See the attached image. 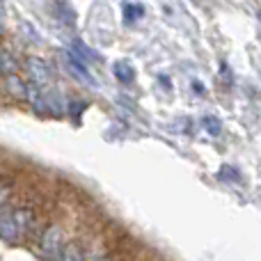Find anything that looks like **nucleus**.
Wrapping results in <instances>:
<instances>
[{
    "label": "nucleus",
    "mask_w": 261,
    "mask_h": 261,
    "mask_svg": "<svg viewBox=\"0 0 261 261\" xmlns=\"http://www.w3.org/2000/svg\"><path fill=\"white\" fill-rule=\"evenodd\" d=\"M9 184H0V211H3V206L7 204V197H9Z\"/></svg>",
    "instance_id": "6e6552de"
},
{
    "label": "nucleus",
    "mask_w": 261,
    "mask_h": 261,
    "mask_svg": "<svg viewBox=\"0 0 261 261\" xmlns=\"http://www.w3.org/2000/svg\"><path fill=\"white\" fill-rule=\"evenodd\" d=\"M115 76L119 78L122 83H130L133 81V69H130V64H126V62H117L115 64Z\"/></svg>",
    "instance_id": "423d86ee"
},
{
    "label": "nucleus",
    "mask_w": 261,
    "mask_h": 261,
    "mask_svg": "<svg viewBox=\"0 0 261 261\" xmlns=\"http://www.w3.org/2000/svg\"><path fill=\"white\" fill-rule=\"evenodd\" d=\"M62 261H83V257H81V252H78V248L69 245V248L62 250Z\"/></svg>",
    "instance_id": "0eeeda50"
},
{
    "label": "nucleus",
    "mask_w": 261,
    "mask_h": 261,
    "mask_svg": "<svg viewBox=\"0 0 261 261\" xmlns=\"http://www.w3.org/2000/svg\"><path fill=\"white\" fill-rule=\"evenodd\" d=\"M122 12H124V18H126V23H135L144 14V7L140 3H124L122 5Z\"/></svg>",
    "instance_id": "39448f33"
},
{
    "label": "nucleus",
    "mask_w": 261,
    "mask_h": 261,
    "mask_svg": "<svg viewBox=\"0 0 261 261\" xmlns=\"http://www.w3.org/2000/svg\"><path fill=\"white\" fill-rule=\"evenodd\" d=\"M41 252H44V257H50V259L62 252V229L60 227H50L44 234V239H41Z\"/></svg>",
    "instance_id": "20e7f679"
},
{
    "label": "nucleus",
    "mask_w": 261,
    "mask_h": 261,
    "mask_svg": "<svg viewBox=\"0 0 261 261\" xmlns=\"http://www.w3.org/2000/svg\"><path fill=\"white\" fill-rule=\"evenodd\" d=\"M32 216L30 208H5L0 211V239L16 243V241L25 239L28 231L32 229Z\"/></svg>",
    "instance_id": "f257e3e1"
},
{
    "label": "nucleus",
    "mask_w": 261,
    "mask_h": 261,
    "mask_svg": "<svg viewBox=\"0 0 261 261\" xmlns=\"http://www.w3.org/2000/svg\"><path fill=\"white\" fill-rule=\"evenodd\" d=\"M64 62L69 64L73 78H78V81H81L83 85H87V87H96V78L92 76V71L87 69V64L81 62V60H78L71 50H69V53H64Z\"/></svg>",
    "instance_id": "7ed1b4c3"
},
{
    "label": "nucleus",
    "mask_w": 261,
    "mask_h": 261,
    "mask_svg": "<svg viewBox=\"0 0 261 261\" xmlns=\"http://www.w3.org/2000/svg\"><path fill=\"white\" fill-rule=\"evenodd\" d=\"M25 67H28V73H30L32 85L39 87V90H44V87L48 85V81H50V67L39 58H30L25 62Z\"/></svg>",
    "instance_id": "f03ea898"
}]
</instances>
